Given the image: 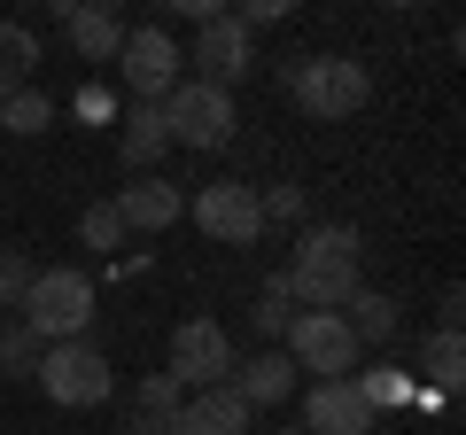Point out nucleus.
<instances>
[{
  "instance_id": "f257e3e1",
  "label": "nucleus",
  "mask_w": 466,
  "mask_h": 435,
  "mask_svg": "<svg viewBox=\"0 0 466 435\" xmlns=\"http://www.w3.org/2000/svg\"><path fill=\"white\" fill-rule=\"evenodd\" d=\"M358 265H366L358 226H303L296 234V265L280 272V288H288V303H303V311H342V303L366 288Z\"/></svg>"
},
{
  "instance_id": "f03ea898",
  "label": "nucleus",
  "mask_w": 466,
  "mask_h": 435,
  "mask_svg": "<svg viewBox=\"0 0 466 435\" xmlns=\"http://www.w3.org/2000/svg\"><path fill=\"white\" fill-rule=\"evenodd\" d=\"M280 86H288V101H296L311 125L358 117V109H366V94H373L366 63H350V55H303V63L280 70Z\"/></svg>"
},
{
  "instance_id": "7ed1b4c3",
  "label": "nucleus",
  "mask_w": 466,
  "mask_h": 435,
  "mask_svg": "<svg viewBox=\"0 0 466 435\" xmlns=\"http://www.w3.org/2000/svg\"><path fill=\"white\" fill-rule=\"evenodd\" d=\"M16 319L39 342H86V327H94V280H86L78 265H47L32 280V296H24Z\"/></svg>"
},
{
  "instance_id": "20e7f679",
  "label": "nucleus",
  "mask_w": 466,
  "mask_h": 435,
  "mask_svg": "<svg viewBox=\"0 0 466 435\" xmlns=\"http://www.w3.org/2000/svg\"><path fill=\"white\" fill-rule=\"evenodd\" d=\"M32 381L47 389V404H63V412H94V404L116 397V373H109V350H101V342H47Z\"/></svg>"
},
{
  "instance_id": "39448f33",
  "label": "nucleus",
  "mask_w": 466,
  "mask_h": 435,
  "mask_svg": "<svg viewBox=\"0 0 466 435\" xmlns=\"http://www.w3.org/2000/svg\"><path fill=\"white\" fill-rule=\"evenodd\" d=\"M280 350H288V366L319 373V381H350L358 373V335L342 327V311H296Z\"/></svg>"
},
{
  "instance_id": "423d86ee",
  "label": "nucleus",
  "mask_w": 466,
  "mask_h": 435,
  "mask_svg": "<svg viewBox=\"0 0 466 435\" xmlns=\"http://www.w3.org/2000/svg\"><path fill=\"white\" fill-rule=\"evenodd\" d=\"M164 125H171V140H179V148H226L233 140V94H218V86H202V78H179L164 94Z\"/></svg>"
},
{
  "instance_id": "0eeeda50",
  "label": "nucleus",
  "mask_w": 466,
  "mask_h": 435,
  "mask_svg": "<svg viewBox=\"0 0 466 435\" xmlns=\"http://www.w3.org/2000/svg\"><path fill=\"white\" fill-rule=\"evenodd\" d=\"M233 366H241V358H233V342H226V327H218V319H179V327H171L164 373H171L179 389H226Z\"/></svg>"
},
{
  "instance_id": "6e6552de",
  "label": "nucleus",
  "mask_w": 466,
  "mask_h": 435,
  "mask_svg": "<svg viewBox=\"0 0 466 435\" xmlns=\"http://www.w3.org/2000/svg\"><path fill=\"white\" fill-rule=\"evenodd\" d=\"M179 63H195V78L202 86H218V94H233V86L257 70V39L233 24V8L226 16H210V24H195V47L179 55Z\"/></svg>"
},
{
  "instance_id": "1a4fd4ad",
  "label": "nucleus",
  "mask_w": 466,
  "mask_h": 435,
  "mask_svg": "<svg viewBox=\"0 0 466 435\" xmlns=\"http://www.w3.org/2000/svg\"><path fill=\"white\" fill-rule=\"evenodd\" d=\"M195 226L210 241H233V249H249V241H265V218H257V187H241V179H210V187H195Z\"/></svg>"
},
{
  "instance_id": "9d476101",
  "label": "nucleus",
  "mask_w": 466,
  "mask_h": 435,
  "mask_svg": "<svg viewBox=\"0 0 466 435\" xmlns=\"http://www.w3.org/2000/svg\"><path fill=\"white\" fill-rule=\"evenodd\" d=\"M116 70H125L133 101H164L171 86H179V47H171L164 24H140V32H125V47H116Z\"/></svg>"
},
{
  "instance_id": "9b49d317",
  "label": "nucleus",
  "mask_w": 466,
  "mask_h": 435,
  "mask_svg": "<svg viewBox=\"0 0 466 435\" xmlns=\"http://www.w3.org/2000/svg\"><path fill=\"white\" fill-rule=\"evenodd\" d=\"M303 435H373V404L358 397V381H311Z\"/></svg>"
},
{
  "instance_id": "f8f14e48",
  "label": "nucleus",
  "mask_w": 466,
  "mask_h": 435,
  "mask_svg": "<svg viewBox=\"0 0 466 435\" xmlns=\"http://www.w3.org/2000/svg\"><path fill=\"white\" fill-rule=\"evenodd\" d=\"M179 210H187V195H179L171 179H156V171H140V179L116 195L125 234H171V226H179Z\"/></svg>"
},
{
  "instance_id": "ddd939ff",
  "label": "nucleus",
  "mask_w": 466,
  "mask_h": 435,
  "mask_svg": "<svg viewBox=\"0 0 466 435\" xmlns=\"http://www.w3.org/2000/svg\"><path fill=\"white\" fill-rule=\"evenodd\" d=\"M249 404L233 397V389H202V397L179 404V420H171V435H249Z\"/></svg>"
},
{
  "instance_id": "4468645a",
  "label": "nucleus",
  "mask_w": 466,
  "mask_h": 435,
  "mask_svg": "<svg viewBox=\"0 0 466 435\" xmlns=\"http://www.w3.org/2000/svg\"><path fill=\"white\" fill-rule=\"evenodd\" d=\"M233 397L249 404H280V397H296V366H288V350H257V358H241V366H233Z\"/></svg>"
},
{
  "instance_id": "2eb2a0df",
  "label": "nucleus",
  "mask_w": 466,
  "mask_h": 435,
  "mask_svg": "<svg viewBox=\"0 0 466 435\" xmlns=\"http://www.w3.org/2000/svg\"><path fill=\"white\" fill-rule=\"evenodd\" d=\"M171 148V125H164V101H133V109H125V133H116V156H125V171H148L156 156Z\"/></svg>"
},
{
  "instance_id": "dca6fc26",
  "label": "nucleus",
  "mask_w": 466,
  "mask_h": 435,
  "mask_svg": "<svg viewBox=\"0 0 466 435\" xmlns=\"http://www.w3.org/2000/svg\"><path fill=\"white\" fill-rule=\"evenodd\" d=\"M63 32H70V47H78V63H116V47H125L116 8H70Z\"/></svg>"
},
{
  "instance_id": "f3484780",
  "label": "nucleus",
  "mask_w": 466,
  "mask_h": 435,
  "mask_svg": "<svg viewBox=\"0 0 466 435\" xmlns=\"http://www.w3.org/2000/svg\"><path fill=\"white\" fill-rule=\"evenodd\" d=\"M179 404H187V389L171 381V373H148V381L133 389V428H125V435H171Z\"/></svg>"
},
{
  "instance_id": "a211bd4d",
  "label": "nucleus",
  "mask_w": 466,
  "mask_h": 435,
  "mask_svg": "<svg viewBox=\"0 0 466 435\" xmlns=\"http://www.w3.org/2000/svg\"><path fill=\"white\" fill-rule=\"evenodd\" d=\"M420 373H428V397H459V389H466V342H459V327H435V335H428Z\"/></svg>"
},
{
  "instance_id": "6ab92c4d",
  "label": "nucleus",
  "mask_w": 466,
  "mask_h": 435,
  "mask_svg": "<svg viewBox=\"0 0 466 435\" xmlns=\"http://www.w3.org/2000/svg\"><path fill=\"white\" fill-rule=\"evenodd\" d=\"M342 327L358 342H389V335H397V303H389L381 288H358V296L342 303Z\"/></svg>"
},
{
  "instance_id": "aec40b11",
  "label": "nucleus",
  "mask_w": 466,
  "mask_h": 435,
  "mask_svg": "<svg viewBox=\"0 0 466 435\" xmlns=\"http://www.w3.org/2000/svg\"><path fill=\"white\" fill-rule=\"evenodd\" d=\"M32 63H39V39L24 24H0V101L32 86Z\"/></svg>"
},
{
  "instance_id": "412c9836",
  "label": "nucleus",
  "mask_w": 466,
  "mask_h": 435,
  "mask_svg": "<svg viewBox=\"0 0 466 435\" xmlns=\"http://www.w3.org/2000/svg\"><path fill=\"white\" fill-rule=\"evenodd\" d=\"M47 125H55V101L39 94V86H24V94L0 101V140H8V133H16V140H39Z\"/></svg>"
},
{
  "instance_id": "4be33fe9",
  "label": "nucleus",
  "mask_w": 466,
  "mask_h": 435,
  "mask_svg": "<svg viewBox=\"0 0 466 435\" xmlns=\"http://www.w3.org/2000/svg\"><path fill=\"white\" fill-rule=\"evenodd\" d=\"M358 397H366L373 420H381V412H397V404H412L420 381H412V366H373V373H358Z\"/></svg>"
},
{
  "instance_id": "5701e85b",
  "label": "nucleus",
  "mask_w": 466,
  "mask_h": 435,
  "mask_svg": "<svg viewBox=\"0 0 466 435\" xmlns=\"http://www.w3.org/2000/svg\"><path fill=\"white\" fill-rule=\"evenodd\" d=\"M39 350H47V342H39L24 319H0V373H8V381H32V373H39Z\"/></svg>"
},
{
  "instance_id": "b1692460",
  "label": "nucleus",
  "mask_w": 466,
  "mask_h": 435,
  "mask_svg": "<svg viewBox=\"0 0 466 435\" xmlns=\"http://www.w3.org/2000/svg\"><path fill=\"white\" fill-rule=\"evenodd\" d=\"M78 241H86V249H101V257H109V249H125L133 234H125V218H116V202H94V210L78 218Z\"/></svg>"
},
{
  "instance_id": "393cba45",
  "label": "nucleus",
  "mask_w": 466,
  "mask_h": 435,
  "mask_svg": "<svg viewBox=\"0 0 466 435\" xmlns=\"http://www.w3.org/2000/svg\"><path fill=\"white\" fill-rule=\"evenodd\" d=\"M32 280H39V265H32V257H24V249H0V311H24Z\"/></svg>"
},
{
  "instance_id": "a878e982",
  "label": "nucleus",
  "mask_w": 466,
  "mask_h": 435,
  "mask_svg": "<svg viewBox=\"0 0 466 435\" xmlns=\"http://www.w3.org/2000/svg\"><path fill=\"white\" fill-rule=\"evenodd\" d=\"M257 218H265V226H303V187H296V179L257 187Z\"/></svg>"
},
{
  "instance_id": "bb28decb",
  "label": "nucleus",
  "mask_w": 466,
  "mask_h": 435,
  "mask_svg": "<svg viewBox=\"0 0 466 435\" xmlns=\"http://www.w3.org/2000/svg\"><path fill=\"white\" fill-rule=\"evenodd\" d=\"M288 319H296V311H288V288H280V272H272L265 296H257V311H249V327H257L265 342H280V335H288Z\"/></svg>"
},
{
  "instance_id": "cd10ccee",
  "label": "nucleus",
  "mask_w": 466,
  "mask_h": 435,
  "mask_svg": "<svg viewBox=\"0 0 466 435\" xmlns=\"http://www.w3.org/2000/svg\"><path fill=\"white\" fill-rule=\"evenodd\" d=\"M288 435H296V428H288Z\"/></svg>"
}]
</instances>
